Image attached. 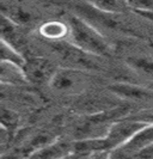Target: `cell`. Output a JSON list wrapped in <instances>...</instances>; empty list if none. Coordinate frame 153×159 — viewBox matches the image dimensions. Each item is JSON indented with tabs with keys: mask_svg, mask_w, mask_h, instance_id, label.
I'll return each mask as SVG.
<instances>
[{
	"mask_svg": "<svg viewBox=\"0 0 153 159\" xmlns=\"http://www.w3.org/2000/svg\"><path fill=\"white\" fill-rule=\"evenodd\" d=\"M66 22L68 24L67 41L73 46L98 57L109 56L113 53L111 43L86 18L71 15Z\"/></svg>",
	"mask_w": 153,
	"mask_h": 159,
	"instance_id": "6da1fadb",
	"label": "cell"
},
{
	"mask_svg": "<svg viewBox=\"0 0 153 159\" xmlns=\"http://www.w3.org/2000/svg\"><path fill=\"white\" fill-rule=\"evenodd\" d=\"M90 84V74L74 67H59L50 80L49 86L55 92L64 95L81 93Z\"/></svg>",
	"mask_w": 153,
	"mask_h": 159,
	"instance_id": "7a4b0ae2",
	"label": "cell"
},
{
	"mask_svg": "<svg viewBox=\"0 0 153 159\" xmlns=\"http://www.w3.org/2000/svg\"><path fill=\"white\" fill-rule=\"evenodd\" d=\"M153 147V122L146 123L121 147L114 150L110 157L115 158H133L141 157L145 152Z\"/></svg>",
	"mask_w": 153,
	"mask_h": 159,
	"instance_id": "3957f363",
	"label": "cell"
},
{
	"mask_svg": "<svg viewBox=\"0 0 153 159\" xmlns=\"http://www.w3.org/2000/svg\"><path fill=\"white\" fill-rule=\"evenodd\" d=\"M146 123L148 122L142 120H116L110 126L108 133L103 136L105 147L109 152V157L114 150L124 145Z\"/></svg>",
	"mask_w": 153,
	"mask_h": 159,
	"instance_id": "277c9868",
	"label": "cell"
},
{
	"mask_svg": "<svg viewBox=\"0 0 153 159\" xmlns=\"http://www.w3.org/2000/svg\"><path fill=\"white\" fill-rule=\"evenodd\" d=\"M57 68L59 67H56L50 60L41 56H34L29 59L26 57L24 65V72L29 84L36 85H49Z\"/></svg>",
	"mask_w": 153,
	"mask_h": 159,
	"instance_id": "5b68a950",
	"label": "cell"
},
{
	"mask_svg": "<svg viewBox=\"0 0 153 159\" xmlns=\"http://www.w3.org/2000/svg\"><path fill=\"white\" fill-rule=\"evenodd\" d=\"M73 148V143H67L64 140L55 139L54 141L47 143L46 146L40 147L35 150L29 154L30 158H65V157H71Z\"/></svg>",
	"mask_w": 153,
	"mask_h": 159,
	"instance_id": "8992f818",
	"label": "cell"
},
{
	"mask_svg": "<svg viewBox=\"0 0 153 159\" xmlns=\"http://www.w3.org/2000/svg\"><path fill=\"white\" fill-rule=\"evenodd\" d=\"M111 91L115 95L120 96L124 99H132V101H147L153 97V92L144 88H140L134 84H127V83H117L110 86Z\"/></svg>",
	"mask_w": 153,
	"mask_h": 159,
	"instance_id": "52a82bcc",
	"label": "cell"
},
{
	"mask_svg": "<svg viewBox=\"0 0 153 159\" xmlns=\"http://www.w3.org/2000/svg\"><path fill=\"white\" fill-rule=\"evenodd\" d=\"M126 62L137 75L153 80V56L148 54H132L126 59Z\"/></svg>",
	"mask_w": 153,
	"mask_h": 159,
	"instance_id": "ba28073f",
	"label": "cell"
},
{
	"mask_svg": "<svg viewBox=\"0 0 153 159\" xmlns=\"http://www.w3.org/2000/svg\"><path fill=\"white\" fill-rule=\"evenodd\" d=\"M0 78L2 85H24L29 84L24 68L10 62H1Z\"/></svg>",
	"mask_w": 153,
	"mask_h": 159,
	"instance_id": "9c48e42d",
	"label": "cell"
},
{
	"mask_svg": "<svg viewBox=\"0 0 153 159\" xmlns=\"http://www.w3.org/2000/svg\"><path fill=\"white\" fill-rule=\"evenodd\" d=\"M2 15L8 17L13 22L19 25L30 24L35 20V15L31 8L26 7L24 5L19 4H8L7 6H2Z\"/></svg>",
	"mask_w": 153,
	"mask_h": 159,
	"instance_id": "30bf717a",
	"label": "cell"
},
{
	"mask_svg": "<svg viewBox=\"0 0 153 159\" xmlns=\"http://www.w3.org/2000/svg\"><path fill=\"white\" fill-rule=\"evenodd\" d=\"M19 24L13 22L8 17L1 15V40L18 48L23 42V36L19 30Z\"/></svg>",
	"mask_w": 153,
	"mask_h": 159,
	"instance_id": "8fae6325",
	"label": "cell"
},
{
	"mask_svg": "<svg viewBox=\"0 0 153 159\" xmlns=\"http://www.w3.org/2000/svg\"><path fill=\"white\" fill-rule=\"evenodd\" d=\"M40 34L50 41H61L68 37V24L67 22L50 20L41 25Z\"/></svg>",
	"mask_w": 153,
	"mask_h": 159,
	"instance_id": "7c38bea8",
	"label": "cell"
},
{
	"mask_svg": "<svg viewBox=\"0 0 153 159\" xmlns=\"http://www.w3.org/2000/svg\"><path fill=\"white\" fill-rule=\"evenodd\" d=\"M89 4L97 10L110 15H122L130 8L127 0H89Z\"/></svg>",
	"mask_w": 153,
	"mask_h": 159,
	"instance_id": "4fadbf2b",
	"label": "cell"
},
{
	"mask_svg": "<svg viewBox=\"0 0 153 159\" xmlns=\"http://www.w3.org/2000/svg\"><path fill=\"white\" fill-rule=\"evenodd\" d=\"M0 57H1V62H10V64L20 66L23 68H24L25 61H26V57L19 52L18 48L13 47L12 44L2 40H1Z\"/></svg>",
	"mask_w": 153,
	"mask_h": 159,
	"instance_id": "5bb4252c",
	"label": "cell"
},
{
	"mask_svg": "<svg viewBox=\"0 0 153 159\" xmlns=\"http://www.w3.org/2000/svg\"><path fill=\"white\" fill-rule=\"evenodd\" d=\"M19 122V116L11 109L5 107L1 108V129H4L7 134H13Z\"/></svg>",
	"mask_w": 153,
	"mask_h": 159,
	"instance_id": "9a60e30c",
	"label": "cell"
},
{
	"mask_svg": "<svg viewBox=\"0 0 153 159\" xmlns=\"http://www.w3.org/2000/svg\"><path fill=\"white\" fill-rule=\"evenodd\" d=\"M127 2L134 12L153 11V0H127Z\"/></svg>",
	"mask_w": 153,
	"mask_h": 159,
	"instance_id": "2e32d148",
	"label": "cell"
}]
</instances>
